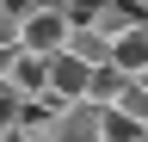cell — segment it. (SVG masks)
Returning a JSON list of instances; mask_svg holds the SVG:
<instances>
[{
	"label": "cell",
	"instance_id": "1",
	"mask_svg": "<svg viewBox=\"0 0 148 142\" xmlns=\"http://www.w3.org/2000/svg\"><path fill=\"white\" fill-rule=\"evenodd\" d=\"M43 142H105V111L99 105H49L43 117Z\"/></svg>",
	"mask_w": 148,
	"mask_h": 142
},
{
	"label": "cell",
	"instance_id": "2",
	"mask_svg": "<svg viewBox=\"0 0 148 142\" xmlns=\"http://www.w3.org/2000/svg\"><path fill=\"white\" fill-rule=\"evenodd\" d=\"M68 31H74V25H68L62 12H56L49 0H43V6H37L31 19H18V49H25V56H43V62H49V56H62Z\"/></svg>",
	"mask_w": 148,
	"mask_h": 142
},
{
	"label": "cell",
	"instance_id": "3",
	"mask_svg": "<svg viewBox=\"0 0 148 142\" xmlns=\"http://www.w3.org/2000/svg\"><path fill=\"white\" fill-rule=\"evenodd\" d=\"M86 86H92V68H80L74 56H49V93H43V105H80Z\"/></svg>",
	"mask_w": 148,
	"mask_h": 142
},
{
	"label": "cell",
	"instance_id": "4",
	"mask_svg": "<svg viewBox=\"0 0 148 142\" xmlns=\"http://www.w3.org/2000/svg\"><path fill=\"white\" fill-rule=\"evenodd\" d=\"M111 68H117L123 80H148V19H136L117 43H111Z\"/></svg>",
	"mask_w": 148,
	"mask_h": 142
},
{
	"label": "cell",
	"instance_id": "5",
	"mask_svg": "<svg viewBox=\"0 0 148 142\" xmlns=\"http://www.w3.org/2000/svg\"><path fill=\"white\" fill-rule=\"evenodd\" d=\"M6 93H18L25 105H43V93H49V62L18 49V62H12V74H6Z\"/></svg>",
	"mask_w": 148,
	"mask_h": 142
},
{
	"label": "cell",
	"instance_id": "6",
	"mask_svg": "<svg viewBox=\"0 0 148 142\" xmlns=\"http://www.w3.org/2000/svg\"><path fill=\"white\" fill-rule=\"evenodd\" d=\"M136 19H142V12H136V6H123V0H99V6H92V19H86V31H99L105 49H111V43H117Z\"/></svg>",
	"mask_w": 148,
	"mask_h": 142
},
{
	"label": "cell",
	"instance_id": "7",
	"mask_svg": "<svg viewBox=\"0 0 148 142\" xmlns=\"http://www.w3.org/2000/svg\"><path fill=\"white\" fill-rule=\"evenodd\" d=\"M62 56H74L80 68H105V62H111V49H105V37H99V31L74 25V31H68V43H62Z\"/></svg>",
	"mask_w": 148,
	"mask_h": 142
},
{
	"label": "cell",
	"instance_id": "8",
	"mask_svg": "<svg viewBox=\"0 0 148 142\" xmlns=\"http://www.w3.org/2000/svg\"><path fill=\"white\" fill-rule=\"evenodd\" d=\"M111 117L136 123V130H148V80H123V93L111 99Z\"/></svg>",
	"mask_w": 148,
	"mask_h": 142
},
{
	"label": "cell",
	"instance_id": "9",
	"mask_svg": "<svg viewBox=\"0 0 148 142\" xmlns=\"http://www.w3.org/2000/svg\"><path fill=\"white\" fill-rule=\"evenodd\" d=\"M0 49H18V19L12 12H0Z\"/></svg>",
	"mask_w": 148,
	"mask_h": 142
},
{
	"label": "cell",
	"instance_id": "10",
	"mask_svg": "<svg viewBox=\"0 0 148 142\" xmlns=\"http://www.w3.org/2000/svg\"><path fill=\"white\" fill-rule=\"evenodd\" d=\"M37 6H43V0H0V12H12V19H31Z\"/></svg>",
	"mask_w": 148,
	"mask_h": 142
},
{
	"label": "cell",
	"instance_id": "11",
	"mask_svg": "<svg viewBox=\"0 0 148 142\" xmlns=\"http://www.w3.org/2000/svg\"><path fill=\"white\" fill-rule=\"evenodd\" d=\"M12 62H18V49H0V86H6V74H12Z\"/></svg>",
	"mask_w": 148,
	"mask_h": 142
},
{
	"label": "cell",
	"instance_id": "12",
	"mask_svg": "<svg viewBox=\"0 0 148 142\" xmlns=\"http://www.w3.org/2000/svg\"><path fill=\"white\" fill-rule=\"evenodd\" d=\"M6 142H43V130H12Z\"/></svg>",
	"mask_w": 148,
	"mask_h": 142
},
{
	"label": "cell",
	"instance_id": "13",
	"mask_svg": "<svg viewBox=\"0 0 148 142\" xmlns=\"http://www.w3.org/2000/svg\"><path fill=\"white\" fill-rule=\"evenodd\" d=\"M123 6H136V12H142V19H148V0H123Z\"/></svg>",
	"mask_w": 148,
	"mask_h": 142
}]
</instances>
